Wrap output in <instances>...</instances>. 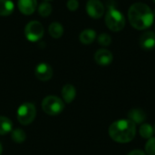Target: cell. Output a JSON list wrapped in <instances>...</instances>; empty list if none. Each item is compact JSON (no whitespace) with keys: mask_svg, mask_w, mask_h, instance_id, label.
Wrapping results in <instances>:
<instances>
[{"mask_svg":"<svg viewBox=\"0 0 155 155\" xmlns=\"http://www.w3.org/2000/svg\"><path fill=\"white\" fill-rule=\"evenodd\" d=\"M128 18L133 27L138 30H144L153 25L154 15L147 5L135 3L129 8Z\"/></svg>","mask_w":155,"mask_h":155,"instance_id":"6da1fadb","label":"cell"},{"mask_svg":"<svg viewBox=\"0 0 155 155\" xmlns=\"http://www.w3.org/2000/svg\"><path fill=\"white\" fill-rule=\"evenodd\" d=\"M111 139L119 143L132 142L136 134V126L129 119H122L114 122L108 130Z\"/></svg>","mask_w":155,"mask_h":155,"instance_id":"7a4b0ae2","label":"cell"},{"mask_svg":"<svg viewBox=\"0 0 155 155\" xmlns=\"http://www.w3.org/2000/svg\"><path fill=\"white\" fill-rule=\"evenodd\" d=\"M105 25L111 31L118 32L124 27L125 18L119 10L110 6L105 15Z\"/></svg>","mask_w":155,"mask_h":155,"instance_id":"3957f363","label":"cell"},{"mask_svg":"<svg viewBox=\"0 0 155 155\" xmlns=\"http://www.w3.org/2000/svg\"><path fill=\"white\" fill-rule=\"evenodd\" d=\"M43 111L49 115L60 114L64 109V104L62 99L54 95L46 96L42 102Z\"/></svg>","mask_w":155,"mask_h":155,"instance_id":"277c9868","label":"cell"},{"mask_svg":"<svg viewBox=\"0 0 155 155\" xmlns=\"http://www.w3.org/2000/svg\"><path fill=\"white\" fill-rule=\"evenodd\" d=\"M36 116L35 106L31 103H25L17 110V120L23 125L30 124Z\"/></svg>","mask_w":155,"mask_h":155,"instance_id":"5b68a950","label":"cell"},{"mask_svg":"<svg viewBox=\"0 0 155 155\" xmlns=\"http://www.w3.org/2000/svg\"><path fill=\"white\" fill-rule=\"evenodd\" d=\"M45 33L43 25L38 21H31L25 27V35L30 42L39 41Z\"/></svg>","mask_w":155,"mask_h":155,"instance_id":"8992f818","label":"cell"},{"mask_svg":"<svg viewBox=\"0 0 155 155\" xmlns=\"http://www.w3.org/2000/svg\"><path fill=\"white\" fill-rule=\"evenodd\" d=\"M86 12L92 18L98 19L104 14V6L100 0H88L86 4Z\"/></svg>","mask_w":155,"mask_h":155,"instance_id":"52a82bcc","label":"cell"},{"mask_svg":"<svg viewBox=\"0 0 155 155\" xmlns=\"http://www.w3.org/2000/svg\"><path fill=\"white\" fill-rule=\"evenodd\" d=\"M35 76L38 80L45 82L52 78L53 76V69L51 65H49L46 63H41L39 64L35 70Z\"/></svg>","mask_w":155,"mask_h":155,"instance_id":"ba28073f","label":"cell"},{"mask_svg":"<svg viewBox=\"0 0 155 155\" xmlns=\"http://www.w3.org/2000/svg\"><path fill=\"white\" fill-rule=\"evenodd\" d=\"M140 45L145 51H151L155 48V33L147 31L140 37Z\"/></svg>","mask_w":155,"mask_h":155,"instance_id":"9c48e42d","label":"cell"},{"mask_svg":"<svg viewBox=\"0 0 155 155\" xmlns=\"http://www.w3.org/2000/svg\"><path fill=\"white\" fill-rule=\"evenodd\" d=\"M113 54L107 49H99L94 54L95 62L100 65H108L113 62Z\"/></svg>","mask_w":155,"mask_h":155,"instance_id":"30bf717a","label":"cell"},{"mask_svg":"<svg viewBox=\"0 0 155 155\" xmlns=\"http://www.w3.org/2000/svg\"><path fill=\"white\" fill-rule=\"evenodd\" d=\"M17 5L19 8V11L25 15H32L37 6V1L36 0H18Z\"/></svg>","mask_w":155,"mask_h":155,"instance_id":"8fae6325","label":"cell"},{"mask_svg":"<svg viewBox=\"0 0 155 155\" xmlns=\"http://www.w3.org/2000/svg\"><path fill=\"white\" fill-rule=\"evenodd\" d=\"M128 118L135 124H141L146 120V114L142 109H132L128 113Z\"/></svg>","mask_w":155,"mask_h":155,"instance_id":"7c38bea8","label":"cell"},{"mask_svg":"<svg viewBox=\"0 0 155 155\" xmlns=\"http://www.w3.org/2000/svg\"><path fill=\"white\" fill-rule=\"evenodd\" d=\"M62 96L65 103H67V104L72 103L76 96V90H75L74 86L70 84L64 85V87L62 89Z\"/></svg>","mask_w":155,"mask_h":155,"instance_id":"4fadbf2b","label":"cell"},{"mask_svg":"<svg viewBox=\"0 0 155 155\" xmlns=\"http://www.w3.org/2000/svg\"><path fill=\"white\" fill-rule=\"evenodd\" d=\"M95 37H96V33L93 29H85L79 35V39H80L81 43L84 45L92 44L94 41Z\"/></svg>","mask_w":155,"mask_h":155,"instance_id":"5bb4252c","label":"cell"},{"mask_svg":"<svg viewBox=\"0 0 155 155\" xmlns=\"http://www.w3.org/2000/svg\"><path fill=\"white\" fill-rule=\"evenodd\" d=\"M15 9L14 3L11 0H0V15H10Z\"/></svg>","mask_w":155,"mask_h":155,"instance_id":"9a60e30c","label":"cell"},{"mask_svg":"<svg viewBox=\"0 0 155 155\" xmlns=\"http://www.w3.org/2000/svg\"><path fill=\"white\" fill-rule=\"evenodd\" d=\"M48 32H49V35L53 37V38H60L63 34H64V27L63 25L58 23V22H53L50 25H49V28H48Z\"/></svg>","mask_w":155,"mask_h":155,"instance_id":"2e32d148","label":"cell"},{"mask_svg":"<svg viewBox=\"0 0 155 155\" xmlns=\"http://www.w3.org/2000/svg\"><path fill=\"white\" fill-rule=\"evenodd\" d=\"M13 124L11 120L5 116H0V135H5L12 131Z\"/></svg>","mask_w":155,"mask_h":155,"instance_id":"e0dca14e","label":"cell"},{"mask_svg":"<svg viewBox=\"0 0 155 155\" xmlns=\"http://www.w3.org/2000/svg\"><path fill=\"white\" fill-rule=\"evenodd\" d=\"M139 134L140 135L144 138V139H151L154 134V131H153V127L149 124H143L140 126V129H139Z\"/></svg>","mask_w":155,"mask_h":155,"instance_id":"ac0fdd59","label":"cell"},{"mask_svg":"<svg viewBox=\"0 0 155 155\" xmlns=\"http://www.w3.org/2000/svg\"><path fill=\"white\" fill-rule=\"evenodd\" d=\"M11 137H12V140L16 143H22L25 141V138H26V135H25V133L24 130L22 129H15L12 132V134H11Z\"/></svg>","mask_w":155,"mask_h":155,"instance_id":"d6986e66","label":"cell"},{"mask_svg":"<svg viewBox=\"0 0 155 155\" xmlns=\"http://www.w3.org/2000/svg\"><path fill=\"white\" fill-rule=\"evenodd\" d=\"M52 5L48 2H44L38 6V13L43 17H47L52 13Z\"/></svg>","mask_w":155,"mask_h":155,"instance_id":"ffe728a7","label":"cell"},{"mask_svg":"<svg viewBox=\"0 0 155 155\" xmlns=\"http://www.w3.org/2000/svg\"><path fill=\"white\" fill-rule=\"evenodd\" d=\"M145 153L147 155H155V138L152 137L145 144Z\"/></svg>","mask_w":155,"mask_h":155,"instance_id":"44dd1931","label":"cell"},{"mask_svg":"<svg viewBox=\"0 0 155 155\" xmlns=\"http://www.w3.org/2000/svg\"><path fill=\"white\" fill-rule=\"evenodd\" d=\"M98 43L103 46H108L112 43V38L108 34L103 33L98 36Z\"/></svg>","mask_w":155,"mask_h":155,"instance_id":"7402d4cb","label":"cell"},{"mask_svg":"<svg viewBox=\"0 0 155 155\" xmlns=\"http://www.w3.org/2000/svg\"><path fill=\"white\" fill-rule=\"evenodd\" d=\"M66 5L70 11H75L79 7V2L77 0H68Z\"/></svg>","mask_w":155,"mask_h":155,"instance_id":"603a6c76","label":"cell"},{"mask_svg":"<svg viewBox=\"0 0 155 155\" xmlns=\"http://www.w3.org/2000/svg\"><path fill=\"white\" fill-rule=\"evenodd\" d=\"M127 155H147L144 152L141 151V150H134L132 151L131 153H129Z\"/></svg>","mask_w":155,"mask_h":155,"instance_id":"cb8c5ba5","label":"cell"},{"mask_svg":"<svg viewBox=\"0 0 155 155\" xmlns=\"http://www.w3.org/2000/svg\"><path fill=\"white\" fill-rule=\"evenodd\" d=\"M2 151H3V148H2V144L0 143V155L2 154Z\"/></svg>","mask_w":155,"mask_h":155,"instance_id":"d4e9b609","label":"cell"},{"mask_svg":"<svg viewBox=\"0 0 155 155\" xmlns=\"http://www.w3.org/2000/svg\"><path fill=\"white\" fill-rule=\"evenodd\" d=\"M153 131H154V134H155V124H154V126H153Z\"/></svg>","mask_w":155,"mask_h":155,"instance_id":"484cf974","label":"cell"},{"mask_svg":"<svg viewBox=\"0 0 155 155\" xmlns=\"http://www.w3.org/2000/svg\"><path fill=\"white\" fill-rule=\"evenodd\" d=\"M153 15H154V16H155V9H154V11H153Z\"/></svg>","mask_w":155,"mask_h":155,"instance_id":"4316f807","label":"cell"},{"mask_svg":"<svg viewBox=\"0 0 155 155\" xmlns=\"http://www.w3.org/2000/svg\"><path fill=\"white\" fill-rule=\"evenodd\" d=\"M45 1H49V0H45Z\"/></svg>","mask_w":155,"mask_h":155,"instance_id":"83f0119b","label":"cell"},{"mask_svg":"<svg viewBox=\"0 0 155 155\" xmlns=\"http://www.w3.org/2000/svg\"><path fill=\"white\" fill-rule=\"evenodd\" d=\"M153 2H154V3H155V0H153Z\"/></svg>","mask_w":155,"mask_h":155,"instance_id":"f1b7e54d","label":"cell"}]
</instances>
